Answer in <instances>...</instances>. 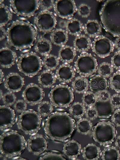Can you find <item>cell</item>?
I'll return each mask as SVG.
<instances>
[{
  "label": "cell",
  "mask_w": 120,
  "mask_h": 160,
  "mask_svg": "<svg viewBox=\"0 0 120 160\" xmlns=\"http://www.w3.org/2000/svg\"><path fill=\"white\" fill-rule=\"evenodd\" d=\"M7 32L8 44L20 50L31 47L38 37L37 31L34 26L28 22L21 20L13 22Z\"/></svg>",
  "instance_id": "obj_1"
},
{
  "label": "cell",
  "mask_w": 120,
  "mask_h": 160,
  "mask_svg": "<svg viewBox=\"0 0 120 160\" xmlns=\"http://www.w3.org/2000/svg\"><path fill=\"white\" fill-rule=\"evenodd\" d=\"M75 126L74 120L69 114L65 112L57 111L48 117L45 123L44 131L51 140L64 142L71 137Z\"/></svg>",
  "instance_id": "obj_2"
},
{
  "label": "cell",
  "mask_w": 120,
  "mask_h": 160,
  "mask_svg": "<svg viewBox=\"0 0 120 160\" xmlns=\"http://www.w3.org/2000/svg\"><path fill=\"white\" fill-rule=\"evenodd\" d=\"M100 15L106 31L114 36L120 37V0L106 1L102 7Z\"/></svg>",
  "instance_id": "obj_3"
},
{
  "label": "cell",
  "mask_w": 120,
  "mask_h": 160,
  "mask_svg": "<svg viewBox=\"0 0 120 160\" xmlns=\"http://www.w3.org/2000/svg\"><path fill=\"white\" fill-rule=\"evenodd\" d=\"M26 141L24 137L14 130L3 133L0 138L1 155L12 158L20 155L25 149Z\"/></svg>",
  "instance_id": "obj_4"
},
{
  "label": "cell",
  "mask_w": 120,
  "mask_h": 160,
  "mask_svg": "<svg viewBox=\"0 0 120 160\" xmlns=\"http://www.w3.org/2000/svg\"><path fill=\"white\" fill-rule=\"evenodd\" d=\"M43 65L40 57L33 52L22 54L19 58L17 62L19 71L29 77H32L38 74L42 69Z\"/></svg>",
  "instance_id": "obj_5"
},
{
  "label": "cell",
  "mask_w": 120,
  "mask_h": 160,
  "mask_svg": "<svg viewBox=\"0 0 120 160\" xmlns=\"http://www.w3.org/2000/svg\"><path fill=\"white\" fill-rule=\"evenodd\" d=\"M41 116L34 110H26L21 113L17 122L18 129L28 135H34L40 129Z\"/></svg>",
  "instance_id": "obj_6"
},
{
  "label": "cell",
  "mask_w": 120,
  "mask_h": 160,
  "mask_svg": "<svg viewBox=\"0 0 120 160\" xmlns=\"http://www.w3.org/2000/svg\"><path fill=\"white\" fill-rule=\"evenodd\" d=\"M49 97L53 106L59 108L67 107L74 98L73 89L67 85L61 84H57L52 88Z\"/></svg>",
  "instance_id": "obj_7"
},
{
  "label": "cell",
  "mask_w": 120,
  "mask_h": 160,
  "mask_svg": "<svg viewBox=\"0 0 120 160\" xmlns=\"http://www.w3.org/2000/svg\"><path fill=\"white\" fill-rule=\"evenodd\" d=\"M116 129L114 125L108 121L98 123L92 131L94 140L101 145L106 146L111 144L116 136Z\"/></svg>",
  "instance_id": "obj_8"
},
{
  "label": "cell",
  "mask_w": 120,
  "mask_h": 160,
  "mask_svg": "<svg viewBox=\"0 0 120 160\" xmlns=\"http://www.w3.org/2000/svg\"><path fill=\"white\" fill-rule=\"evenodd\" d=\"M76 72L81 76H88L94 73L98 69V63L96 58L91 54L81 53L75 62Z\"/></svg>",
  "instance_id": "obj_9"
},
{
  "label": "cell",
  "mask_w": 120,
  "mask_h": 160,
  "mask_svg": "<svg viewBox=\"0 0 120 160\" xmlns=\"http://www.w3.org/2000/svg\"><path fill=\"white\" fill-rule=\"evenodd\" d=\"M10 2L13 12L21 16L32 17L39 8L38 0H11Z\"/></svg>",
  "instance_id": "obj_10"
},
{
  "label": "cell",
  "mask_w": 120,
  "mask_h": 160,
  "mask_svg": "<svg viewBox=\"0 0 120 160\" xmlns=\"http://www.w3.org/2000/svg\"><path fill=\"white\" fill-rule=\"evenodd\" d=\"M34 23L40 31L46 33L51 32L55 28L57 20L51 12L42 10L35 17Z\"/></svg>",
  "instance_id": "obj_11"
},
{
  "label": "cell",
  "mask_w": 120,
  "mask_h": 160,
  "mask_svg": "<svg viewBox=\"0 0 120 160\" xmlns=\"http://www.w3.org/2000/svg\"><path fill=\"white\" fill-rule=\"evenodd\" d=\"M91 48L93 52L98 57L105 58L113 52L114 43L108 37L99 35L95 37L92 43Z\"/></svg>",
  "instance_id": "obj_12"
},
{
  "label": "cell",
  "mask_w": 120,
  "mask_h": 160,
  "mask_svg": "<svg viewBox=\"0 0 120 160\" xmlns=\"http://www.w3.org/2000/svg\"><path fill=\"white\" fill-rule=\"evenodd\" d=\"M53 8L58 17L68 19L72 18L77 9L76 2L73 0H56Z\"/></svg>",
  "instance_id": "obj_13"
},
{
  "label": "cell",
  "mask_w": 120,
  "mask_h": 160,
  "mask_svg": "<svg viewBox=\"0 0 120 160\" xmlns=\"http://www.w3.org/2000/svg\"><path fill=\"white\" fill-rule=\"evenodd\" d=\"M22 96L27 104L35 105L39 104L42 101L44 92L43 89L38 84L31 83L26 87Z\"/></svg>",
  "instance_id": "obj_14"
},
{
  "label": "cell",
  "mask_w": 120,
  "mask_h": 160,
  "mask_svg": "<svg viewBox=\"0 0 120 160\" xmlns=\"http://www.w3.org/2000/svg\"><path fill=\"white\" fill-rule=\"evenodd\" d=\"M48 144L47 140L42 135L35 134L28 139L26 145L30 153L36 156H39L45 152Z\"/></svg>",
  "instance_id": "obj_15"
},
{
  "label": "cell",
  "mask_w": 120,
  "mask_h": 160,
  "mask_svg": "<svg viewBox=\"0 0 120 160\" xmlns=\"http://www.w3.org/2000/svg\"><path fill=\"white\" fill-rule=\"evenodd\" d=\"M16 114L14 110L5 105L0 107V129L4 130L12 127L15 120Z\"/></svg>",
  "instance_id": "obj_16"
},
{
  "label": "cell",
  "mask_w": 120,
  "mask_h": 160,
  "mask_svg": "<svg viewBox=\"0 0 120 160\" xmlns=\"http://www.w3.org/2000/svg\"><path fill=\"white\" fill-rule=\"evenodd\" d=\"M24 84V79L16 73H11L9 74L4 81L5 88L9 91L14 93L20 91Z\"/></svg>",
  "instance_id": "obj_17"
},
{
  "label": "cell",
  "mask_w": 120,
  "mask_h": 160,
  "mask_svg": "<svg viewBox=\"0 0 120 160\" xmlns=\"http://www.w3.org/2000/svg\"><path fill=\"white\" fill-rule=\"evenodd\" d=\"M17 58L16 53L11 49L3 47L0 50V65L4 68H9L15 64Z\"/></svg>",
  "instance_id": "obj_18"
},
{
  "label": "cell",
  "mask_w": 120,
  "mask_h": 160,
  "mask_svg": "<svg viewBox=\"0 0 120 160\" xmlns=\"http://www.w3.org/2000/svg\"><path fill=\"white\" fill-rule=\"evenodd\" d=\"M75 73L73 67L69 64L61 65L57 69L56 75L60 81L65 83L70 82L74 77Z\"/></svg>",
  "instance_id": "obj_19"
},
{
  "label": "cell",
  "mask_w": 120,
  "mask_h": 160,
  "mask_svg": "<svg viewBox=\"0 0 120 160\" xmlns=\"http://www.w3.org/2000/svg\"><path fill=\"white\" fill-rule=\"evenodd\" d=\"M81 150L80 144L76 141L72 139L64 144L62 151L65 156L70 159L74 160L80 155Z\"/></svg>",
  "instance_id": "obj_20"
},
{
  "label": "cell",
  "mask_w": 120,
  "mask_h": 160,
  "mask_svg": "<svg viewBox=\"0 0 120 160\" xmlns=\"http://www.w3.org/2000/svg\"><path fill=\"white\" fill-rule=\"evenodd\" d=\"M92 45L90 37L83 34L76 36L73 42L74 48L76 51L81 53L86 52L91 47Z\"/></svg>",
  "instance_id": "obj_21"
},
{
  "label": "cell",
  "mask_w": 120,
  "mask_h": 160,
  "mask_svg": "<svg viewBox=\"0 0 120 160\" xmlns=\"http://www.w3.org/2000/svg\"><path fill=\"white\" fill-rule=\"evenodd\" d=\"M83 31L86 35L89 37L95 38L100 34L102 31L101 26L97 20H89L84 25Z\"/></svg>",
  "instance_id": "obj_22"
},
{
  "label": "cell",
  "mask_w": 120,
  "mask_h": 160,
  "mask_svg": "<svg viewBox=\"0 0 120 160\" xmlns=\"http://www.w3.org/2000/svg\"><path fill=\"white\" fill-rule=\"evenodd\" d=\"M76 52L74 47L65 45L59 49L58 58L64 63L70 64L74 60L76 55Z\"/></svg>",
  "instance_id": "obj_23"
},
{
  "label": "cell",
  "mask_w": 120,
  "mask_h": 160,
  "mask_svg": "<svg viewBox=\"0 0 120 160\" xmlns=\"http://www.w3.org/2000/svg\"><path fill=\"white\" fill-rule=\"evenodd\" d=\"M89 82V87L91 91L96 94L102 90H107L108 87L106 78L99 75L92 78Z\"/></svg>",
  "instance_id": "obj_24"
},
{
  "label": "cell",
  "mask_w": 120,
  "mask_h": 160,
  "mask_svg": "<svg viewBox=\"0 0 120 160\" xmlns=\"http://www.w3.org/2000/svg\"><path fill=\"white\" fill-rule=\"evenodd\" d=\"M97 110L98 117L107 118L112 116L114 108L109 101L103 102L98 100L94 106Z\"/></svg>",
  "instance_id": "obj_25"
},
{
  "label": "cell",
  "mask_w": 120,
  "mask_h": 160,
  "mask_svg": "<svg viewBox=\"0 0 120 160\" xmlns=\"http://www.w3.org/2000/svg\"><path fill=\"white\" fill-rule=\"evenodd\" d=\"M50 38L52 43L62 47L65 45L68 41V34L66 30L62 28L56 29L51 33Z\"/></svg>",
  "instance_id": "obj_26"
},
{
  "label": "cell",
  "mask_w": 120,
  "mask_h": 160,
  "mask_svg": "<svg viewBox=\"0 0 120 160\" xmlns=\"http://www.w3.org/2000/svg\"><path fill=\"white\" fill-rule=\"evenodd\" d=\"M84 25L81 21L76 18H72L66 22L65 28L68 34L76 36L83 30Z\"/></svg>",
  "instance_id": "obj_27"
},
{
  "label": "cell",
  "mask_w": 120,
  "mask_h": 160,
  "mask_svg": "<svg viewBox=\"0 0 120 160\" xmlns=\"http://www.w3.org/2000/svg\"><path fill=\"white\" fill-rule=\"evenodd\" d=\"M56 74L52 71L46 70L40 74L38 80L39 84L42 87L49 88L56 83Z\"/></svg>",
  "instance_id": "obj_28"
},
{
  "label": "cell",
  "mask_w": 120,
  "mask_h": 160,
  "mask_svg": "<svg viewBox=\"0 0 120 160\" xmlns=\"http://www.w3.org/2000/svg\"><path fill=\"white\" fill-rule=\"evenodd\" d=\"M100 148L93 143H89L83 149L82 156L86 160H97L99 158L100 154Z\"/></svg>",
  "instance_id": "obj_29"
},
{
  "label": "cell",
  "mask_w": 120,
  "mask_h": 160,
  "mask_svg": "<svg viewBox=\"0 0 120 160\" xmlns=\"http://www.w3.org/2000/svg\"><path fill=\"white\" fill-rule=\"evenodd\" d=\"M52 43L49 40L41 38L36 41L34 46L35 51L40 55L44 57L50 54L52 46Z\"/></svg>",
  "instance_id": "obj_30"
},
{
  "label": "cell",
  "mask_w": 120,
  "mask_h": 160,
  "mask_svg": "<svg viewBox=\"0 0 120 160\" xmlns=\"http://www.w3.org/2000/svg\"><path fill=\"white\" fill-rule=\"evenodd\" d=\"M72 89L78 93H84L89 87V82L85 77L80 76L76 77L72 84Z\"/></svg>",
  "instance_id": "obj_31"
},
{
  "label": "cell",
  "mask_w": 120,
  "mask_h": 160,
  "mask_svg": "<svg viewBox=\"0 0 120 160\" xmlns=\"http://www.w3.org/2000/svg\"><path fill=\"white\" fill-rule=\"evenodd\" d=\"M76 126L77 132L83 135L89 134L92 128V124L90 120L84 118H80Z\"/></svg>",
  "instance_id": "obj_32"
},
{
  "label": "cell",
  "mask_w": 120,
  "mask_h": 160,
  "mask_svg": "<svg viewBox=\"0 0 120 160\" xmlns=\"http://www.w3.org/2000/svg\"><path fill=\"white\" fill-rule=\"evenodd\" d=\"M101 159L103 160H119L120 153L115 147H107L102 151Z\"/></svg>",
  "instance_id": "obj_33"
},
{
  "label": "cell",
  "mask_w": 120,
  "mask_h": 160,
  "mask_svg": "<svg viewBox=\"0 0 120 160\" xmlns=\"http://www.w3.org/2000/svg\"><path fill=\"white\" fill-rule=\"evenodd\" d=\"M86 110L85 106L82 103L77 102L74 103L70 106L69 111L73 117L80 119L85 114Z\"/></svg>",
  "instance_id": "obj_34"
},
{
  "label": "cell",
  "mask_w": 120,
  "mask_h": 160,
  "mask_svg": "<svg viewBox=\"0 0 120 160\" xmlns=\"http://www.w3.org/2000/svg\"><path fill=\"white\" fill-rule=\"evenodd\" d=\"M12 18V14L8 6L0 3V27H3Z\"/></svg>",
  "instance_id": "obj_35"
},
{
  "label": "cell",
  "mask_w": 120,
  "mask_h": 160,
  "mask_svg": "<svg viewBox=\"0 0 120 160\" xmlns=\"http://www.w3.org/2000/svg\"><path fill=\"white\" fill-rule=\"evenodd\" d=\"M43 63L46 70L52 71L55 70L58 66L59 60L56 55L49 54L45 56Z\"/></svg>",
  "instance_id": "obj_36"
},
{
  "label": "cell",
  "mask_w": 120,
  "mask_h": 160,
  "mask_svg": "<svg viewBox=\"0 0 120 160\" xmlns=\"http://www.w3.org/2000/svg\"><path fill=\"white\" fill-rule=\"evenodd\" d=\"M53 105L50 102L47 101H42L38 105V112L41 116L48 117L52 113Z\"/></svg>",
  "instance_id": "obj_37"
},
{
  "label": "cell",
  "mask_w": 120,
  "mask_h": 160,
  "mask_svg": "<svg viewBox=\"0 0 120 160\" xmlns=\"http://www.w3.org/2000/svg\"><path fill=\"white\" fill-rule=\"evenodd\" d=\"M82 103L87 107L94 106L98 100L97 94L91 91H87L83 93Z\"/></svg>",
  "instance_id": "obj_38"
},
{
  "label": "cell",
  "mask_w": 120,
  "mask_h": 160,
  "mask_svg": "<svg viewBox=\"0 0 120 160\" xmlns=\"http://www.w3.org/2000/svg\"><path fill=\"white\" fill-rule=\"evenodd\" d=\"M113 68L111 64L107 62H103L99 65L98 69V73L99 75L107 78L111 75Z\"/></svg>",
  "instance_id": "obj_39"
},
{
  "label": "cell",
  "mask_w": 120,
  "mask_h": 160,
  "mask_svg": "<svg viewBox=\"0 0 120 160\" xmlns=\"http://www.w3.org/2000/svg\"><path fill=\"white\" fill-rule=\"evenodd\" d=\"M65 156L59 152L56 151L45 152L39 158L40 160H65Z\"/></svg>",
  "instance_id": "obj_40"
},
{
  "label": "cell",
  "mask_w": 120,
  "mask_h": 160,
  "mask_svg": "<svg viewBox=\"0 0 120 160\" xmlns=\"http://www.w3.org/2000/svg\"><path fill=\"white\" fill-rule=\"evenodd\" d=\"M110 88L118 93H120V71L115 73L110 79Z\"/></svg>",
  "instance_id": "obj_41"
},
{
  "label": "cell",
  "mask_w": 120,
  "mask_h": 160,
  "mask_svg": "<svg viewBox=\"0 0 120 160\" xmlns=\"http://www.w3.org/2000/svg\"><path fill=\"white\" fill-rule=\"evenodd\" d=\"M91 8L90 6L85 3L79 5L77 9L78 14L82 18H88L91 13Z\"/></svg>",
  "instance_id": "obj_42"
},
{
  "label": "cell",
  "mask_w": 120,
  "mask_h": 160,
  "mask_svg": "<svg viewBox=\"0 0 120 160\" xmlns=\"http://www.w3.org/2000/svg\"><path fill=\"white\" fill-rule=\"evenodd\" d=\"M16 99L14 93L9 91L3 95L1 99L4 105L10 106L14 104L16 101Z\"/></svg>",
  "instance_id": "obj_43"
},
{
  "label": "cell",
  "mask_w": 120,
  "mask_h": 160,
  "mask_svg": "<svg viewBox=\"0 0 120 160\" xmlns=\"http://www.w3.org/2000/svg\"><path fill=\"white\" fill-rule=\"evenodd\" d=\"M14 110L19 113H22L26 110L27 103L24 99H19L14 105Z\"/></svg>",
  "instance_id": "obj_44"
},
{
  "label": "cell",
  "mask_w": 120,
  "mask_h": 160,
  "mask_svg": "<svg viewBox=\"0 0 120 160\" xmlns=\"http://www.w3.org/2000/svg\"><path fill=\"white\" fill-rule=\"evenodd\" d=\"M39 8L42 10L50 11L54 7L55 1L52 0H39Z\"/></svg>",
  "instance_id": "obj_45"
},
{
  "label": "cell",
  "mask_w": 120,
  "mask_h": 160,
  "mask_svg": "<svg viewBox=\"0 0 120 160\" xmlns=\"http://www.w3.org/2000/svg\"><path fill=\"white\" fill-rule=\"evenodd\" d=\"M111 63L113 68L120 71V51L115 53L111 58Z\"/></svg>",
  "instance_id": "obj_46"
},
{
  "label": "cell",
  "mask_w": 120,
  "mask_h": 160,
  "mask_svg": "<svg viewBox=\"0 0 120 160\" xmlns=\"http://www.w3.org/2000/svg\"><path fill=\"white\" fill-rule=\"evenodd\" d=\"M85 114L86 118L90 120H94L98 117L97 110L94 106L88 107Z\"/></svg>",
  "instance_id": "obj_47"
},
{
  "label": "cell",
  "mask_w": 120,
  "mask_h": 160,
  "mask_svg": "<svg viewBox=\"0 0 120 160\" xmlns=\"http://www.w3.org/2000/svg\"><path fill=\"white\" fill-rule=\"evenodd\" d=\"M98 100L103 102L109 101L111 96L107 90H102L97 94Z\"/></svg>",
  "instance_id": "obj_48"
},
{
  "label": "cell",
  "mask_w": 120,
  "mask_h": 160,
  "mask_svg": "<svg viewBox=\"0 0 120 160\" xmlns=\"http://www.w3.org/2000/svg\"><path fill=\"white\" fill-rule=\"evenodd\" d=\"M110 102L114 109L120 108V95L114 94L111 96Z\"/></svg>",
  "instance_id": "obj_49"
},
{
  "label": "cell",
  "mask_w": 120,
  "mask_h": 160,
  "mask_svg": "<svg viewBox=\"0 0 120 160\" xmlns=\"http://www.w3.org/2000/svg\"><path fill=\"white\" fill-rule=\"evenodd\" d=\"M112 123L117 127H120V108L114 111L111 116Z\"/></svg>",
  "instance_id": "obj_50"
},
{
  "label": "cell",
  "mask_w": 120,
  "mask_h": 160,
  "mask_svg": "<svg viewBox=\"0 0 120 160\" xmlns=\"http://www.w3.org/2000/svg\"><path fill=\"white\" fill-rule=\"evenodd\" d=\"M7 32L3 27H0V40L2 41L7 37Z\"/></svg>",
  "instance_id": "obj_51"
},
{
  "label": "cell",
  "mask_w": 120,
  "mask_h": 160,
  "mask_svg": "<svg viewBox=\"0 0 120 160\" xmlns=\"http://www.w3.org/2000/svg\"><path fill=\"white\" fill-rule=\"evenodd\" d=\"M114 47L118 51H120V37H117L114 43Z\"/></svg>",
  "instance_id": "obj_52"
},
{
  "label": "cell",
  "mask_w": 120,
  "mask_h": 160,
  "mask_svg": "<svg viewBox=\"0 0 120 160\" xmlns=\"http://www.w3.org/2000/svg\"><path fill=\"white\" fill-rule=\"evenodd\" d=\"M115 144L116 146L120 149V135L118 136L116 139Z\"/></svg>",
  "instance_id": "obj_53"
},
{
  "label": "cell",
  "mask_w": 120,
  "mask_h": 160,
  "mask_svg": "<svg viewBox=\"0 0 120 160\" xmlns=\"http://www.w3.org/2000/svg\"><path fill=\"white\" fill-rule=\"evenodd\" d=\"M0 83H1L3 81L4 79V74L3 71L1 69H0Z\"/></svg>",
  "instance_id": "obj_54"
},
{
  "label": "cell",
  "mask_w": 120,
  "mask_h": 160,
  "mask_svg": "<svg viewBox=\"0 0 120 160\" xmlns=\"http://www.w3.org/2000/svg\"><path fill=\"white\" fill-rule=\"evenodd\" d=\"M3 94L2 92V90H0V99H2V97L3 96Z\"/></svg>",
  "instance_id": "obj_55"
}]
</instances>
